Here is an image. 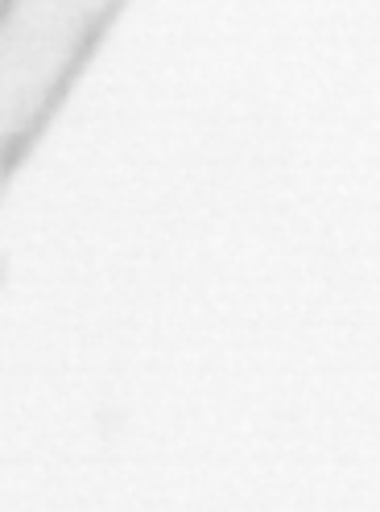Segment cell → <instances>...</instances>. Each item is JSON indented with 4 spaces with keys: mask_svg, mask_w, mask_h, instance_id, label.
<instances>
[{
    "mask_svg": "<svg viewBox=\"0 0 380 512\" xmlns=\"http://www.w3.org/2000/svg\"><path fill=\"white\" fill-rule=\"evenodd\" d=\"M124 0H0V166L42 137Z\"/></svg>",
    "mask_w": 380,
    "mask_h": 512,
    "instance_id": "cell-1",
    "label": "cell"
},
{
    "mask_svg": "<svg viewBox=\"0 0 380 512\" xmlns=\"http://www.w3.org/2000/svg\"><path fill=\"white\" fill-rule=\"evenodd\" d=\"M5 174H9V170H5V166H0V186H5Z\"/></svg>",
    "mask_w": 380,
    "mask_h": 512,
    "instance_id": "cell-2",
    "label": "cell"
}]
</instances>
